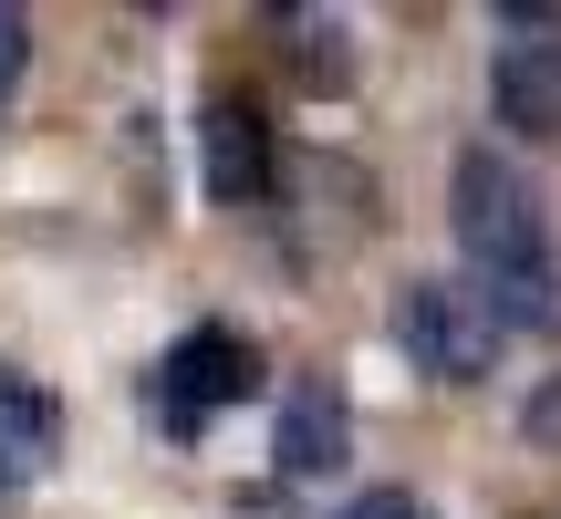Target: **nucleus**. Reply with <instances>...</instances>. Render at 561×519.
<instances>
[{
    "mask_svg": "<svg viewBox=\"0 0 561 519\" xmlns=\"http://www.w3.org/2000/svg\"><path fill=\"white\" fill-rule=\"evenodd\" d=\"M447 229H458L468 291L500 312V333H561V229L500 146H468L447 166Z\"/></svg>",
    "mask_w": 561,
    "mask_h": 519,
    "instance_id": "1",
    "label": "nucleus"
},
{
    "mask_svg": "<svg viewBox=\"0 0 561 519\" xmlns=\"http://www.w3.org/2000/svg\"><path fill=\"white\" fill-rule=\"evenodd\" d=\"M500 343H510L500 312H489L458 270H416V280L396 291V354L416 364L426 384H489Z\"/></svg>",
    "mask_w": 561,
    "mask_h": 519,
    "instance_id": "2",
    "label": "nucleus"
},
{
    "mask_svg": "<svg viewBox=\"0 0 561 519\" xmlns=\"http://www.w3.org/2000/svg\"><path fill=\"white\" fill-rule=\"evenodd\" d=\"M240 395H261V354H250L229 322H198L187 343H167L157 354V374H146V416L167 426V437H198L219 405H240Z\"/></svg>",
    "mask_w": 561,
    "mask_h": 519,
    "instance_id": "3",
    "label": "nucleus"
},
{
    "mask_svg": "<svg viewBox=\"0 0 561 519\" xmlns=\"http://www.w3.org/2000/svg\"><path fill=\"white\" fill-rule=\"evenodd\" d=\"M489 104H500L510 136L561 146V21L551 11H500V42H489Z\"/></svg>",
    "mask_w": 561,
    "mask_h": 519,
    "instance_id": "4",
    "label": "nucleus"
},
{
    "mask_svg": "<svg viewBox=\"0 0 561 519\" xmlns=\"http://www.w3.org/2000/svg\"><path fill=\"white\" fill-rule=\"evenodd\" d=\"M198 157H208V198H219V208H261L271 177H280V157H271V115H261L250 94H208V115H198Z\"/></svg>",
    "mask_w": 561,
    "mask_h": 519,
    "instance_id": "5",
    "label": "nucleus"
},
{
    "mask_svg": "<svg viewBox=\"0 0 561 519\" xmlns=\"http://www.w3.org/2000/svg\"><path fill=\"white\" fill-rule=\"evenodd\" d=\"M343 447H354L343 395H333V384H291V395H280V426H271V468H280V478H333Z\"/></svg>",
    "mask_w": 561,
    "mask_h": 519,
    "instance_id": "6",
    "label": "nucleus"
},
{
    "mask_svg": "<svg viewBox=\"0 0 561 519\" xmlns=\"http://www.w3.org/2000/svg\"><path fill=\"white\" fill-rule=\"evenodd\" d=\"M53 447H62V405L42 395L32 374H11V364H0V478H42V468H53Z\"/></svg>",
    "mask_w": 561,
    "mask_h": 519,
    "instance_id": "7",
    "label": "nucleus"
},
{
    "mask_svg": "<svg viewBox=\"0 0 561 519\" xmlns=\"http://www.w3.org/2000/svg\"><path fill=\"white\" fill-rule=\"evenodd\" d=\"M271 32H280V62H291L301 94H343L354 83V21L343 11H271Z\"/></svg>",
    "mask_w": 561,
    "mask_h": 519,
    "instance_id": "8",
    "label": "nucleus"
},
{
    "mask_svg": "<svg viewBox=\"0 0 561 519\" xmlns=\"http://www.w3.org/2000/svg\"><path fill=\"white\" fill-rule=\"evenodd\" d=\"M21 73H32V21H21L11 0H0V104L21 94Z\"/></svg>",
    "mask_w": 561,
    "mask_h": 519,
    "instance_id": "9",
    "label": "nucleus"
},
{
    "mask_svg": "<svg viewBox=\"0 0 561 519\" xmlns=\"http://www.w3.org/2000/svg\"><path fill=\"white\" fill-rule=\"evenodd\" d=\"M343 519H426V509H416V488H364Z\"/></svg>",
    "mask_w": 561,
    "mask_h": 519,
    "instance_id": "10",
    "label": "nucleus"
},
{
    "mask_svg": "<svg viewBox=\"0 0 561 519\" xmlns=\"http://www.w3.org/2000/svg\"><path fill=\"white\" fill-rule=\"evenodd\" d=\"M530 437H561V374H551V395L530 405Z\"/></svg>",
    "mask_w": 561,
    "mask_h": 519,
    "instance_id": "11",
    "label": "nucleus"
},
{
    "mask_svg": "<svg viewBox=\"0 0 561 519\" xmlns=\"http://www.w3.org/2000/svg\"><path fill=\"white\" fill-rule=\"evenodd\" d=\"M11 499H21V488H11V478H0V519H11Z\"/></svg>",
    "mask_w": 561,
    "mask_h": 519,
    "instance_id": "12",
    "label": "nucleus"
}]
</instances>
